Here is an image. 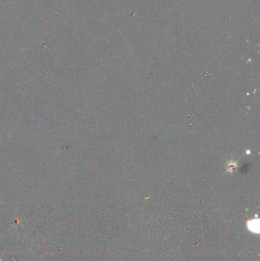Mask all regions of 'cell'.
<instances>
[{
    "mask_svg": "<svg viewBox=\"0 0 260 261\" xmlns=\"http://www.w3.org/2000/svg\"><path fill=\"white\" fill-rule=\"evenodd\" d=\"M237 168V163L236 161H229L227 164V171L233 173Z\"/></svg>",
    "mask_w": 260,
    "mask_h": 261,
    "instance_id": "6da1fadb",
    "label": "cell"
}]
</instances>
